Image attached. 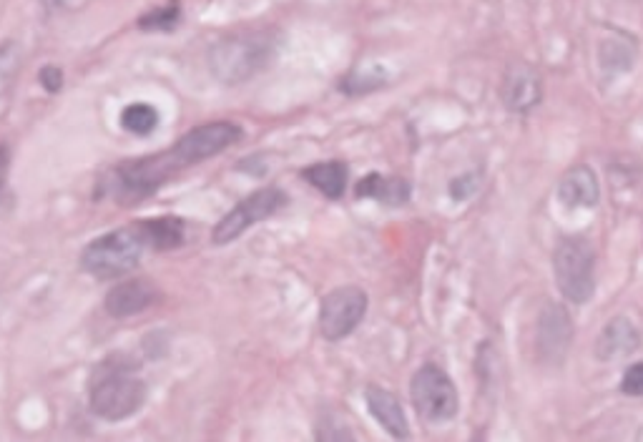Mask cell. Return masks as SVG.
<instances>
[{
	"instance_id": "obj_1",
	"label": "cell",
	"mask_w": 643,
	"mask_h": 442,
	"mask_svg": "<svg viewBox=\"0 0 643 442\" xmlns=\"http://www.w3.org/2000/svg\"><path fill=\"white\" fill-rule=\"evenodd\" d=\"M91 410L101 420L119 422L141 410L146 385L139 375V362L126 355H111L98 362L91 375Z\"/></svg>"
},
{
	"instance_id": "obj_2",
	"label": "cell",
	"mask_w": 643,
	"mask_h": 442,
	"mask_svg": "<svg viewBox=\"0 0 643 442\" xmlns=\"http://www.w3.org/2000/svg\"><path fill=\"white\" fill-rule=\"evenodd\" d=\"M272 31H242L219 38L209 51V71L224 86H239L262 73L277 53Z\"/></svg>"
},
{
	"instance_id": "obj_3",
	"label": "cell",
	"mask_w": 643,
	"mask_h": 442,
	"mask_svg": "<svg viewBox=\"0 0 643 442\" xmlns=\"http://www.w3.org/2000/svg\"><path fill=\"white\" fill-rule=\"evenodd\" d=\"M144 247L146 244L136 227L114 229V232L93 239L83 249L81 267L96 279H119L136 269Z\"/></svg>"
},
{
	"instance_id": "obj_4",
	"label": "cell",
	"mask_w": 643,
	"mask_h": 442,
	"mask_svg": "<svg viewBox=\"0 0 643 442\" xmlns=\"http://www.w3.org/2000/svg\"><path fill=\"white\" fill-rule=\"evenodd\" d=\"M553 274L563 299L586 304L596 294V252L583 237H568L553 252Z\"/></svg>"
},
{
	"instance_id": "obj_5",
	"label": "cell",
	"mask_w": 643,
	"mask_h": 442,
	"mask_svg": "<svg viewBox=\"0 0 643 442\" xmlns=\"http://www.w3.org/2000/svg\"><path fill=\"white\" fill-rule=\"evenodd\" d=\"M410 397L417 415L425 422H433V425L453 420L460 410L458 387L453 385L448 372L440 370L433 362L422 365L420 370L412 375Z\"/></svg>"
},
{
	"instance_id": "obj_6",
	"label": "cell",
	"mask_w": 643,
	"mask_h": 442,
	"mask_svg": "<svg viewBox=\"0 0 643 442\" xmlns=\"http://www.w3.org/2000/svg\"><path fill=\"white\" fill-rule=\"evenodd\" d=\"M242 139V129L232 121H214V124H204L191 129L189 134L181 136L171 149H166V159L174 166L179 174L181 169L199 164V161L211 159V156L222 154L229 146H234Z\"/></svg>"
},
{
	"instance_id": "obj_7",
	"label": "cell",
	"mask_w": 643,
	"mask_h": 442,
	"mask_svg": "<svg viewBox=\"0 0 643 442\" xmlns=\"http://www.w3.org/2000/svg\"><path fill=\"white\" fill-rule=\"evenodd\" d=\"M284 206H287V194H284L279 186H264V189L254 191L247 199L239 201V204L219 221L217 227H214L211 239H214V244L234 242V239L242 237L247 229H252L259 221L274 216L279 209H284Z\"/></svg>"
},
{
	"instance_id": "obj_8",
	"label": "cell",
	"mask_w": 643,
	"mask_h": 442,
	"mask_svg": "<svg viewBox=\"0 0 643 442\" xmlns=\"http://www.w3.org/2000/svg\"><path fill=\"white\" fill-rule=\"evenodd\" d=\"M367 312V294L360 287H337L325 294L319 307V329L330 342L350 337Z\"/></svg>"
},
{
	"instance_id": "obj_9",
	"label": "cell",
	"mask_w": 643,
	"mask_h": 442,
	"mask_svg": "<svg viewBox=\"0 0 643 442\" xmlns=\"http://www.w3.org/2000/svg\"><path fill=\"white\" fill-rule=\"evenodd\" d=\"M573 335H576V329H573L568 309L563 304L548 302L538 314V324H535V347H538L541 362L561 365L571 350Z\"/></svg>"
},
{
	"instance_id": "obj_10",
	"label": "cell",
	"mask_w": 643,
	"mask_h": 442,
	"mask_svg": "<svg viewBox=\"0 0 643 442\" xmlns=\"http://www.w3.org/2000/svg\"><path fill=\"white\" fill-rule=\"evenodd\" d=\"M543 98L541 73L530 63L513 61L505 68L503 83H500V101L510 114H530Z\"/></svg>"
},
{
	"instance_id": "obj_11",
	"label": "cell",
	"mask_w": 643,
	"mask_h": 442,
	"mask_svg": "<svg viewBox=\"0 0 643 442\" xmlns=\"http://www.w3.org/2000/svg\"><path fill=\"white\" fill-rule=\"evenodd\" d=\"M558 201L566 209H593L601 201V184L591 166L576 164L558 181Z\"/></svg>"
},
{
	"instance_id": "obj_12",
	"label": "cell",
	"mask_w": 643,
	"mask_h": 442,
	"mask_svg": "<svg viewBox=\"0 0 643 442\" xmlns=\"http://www.w3.org/2000/svg\"><path fill=\"white\" fill-rule=\"evenodd\" d=\"M638 345H641V332L636 329V324L628 317H613L601 329L593 355H596L598 362L626 360L638 350Z\"/></svg>"
},
{
	"instance_id": "obj_13",
	"label": "cell",
	"mask_w": 643,
	"mask_h": 442,
	"mask_svg": "<svg viewBox=\"0 0 643 442\" xmlns=\"http://www.w3.org/2000/svg\"><path fill=\"white\" fill-rule=\"evenodd\" d=\"M159 299V289L149 279H126L106 294V312L116 319L134 317Z\"/></svg>"
},
{
	"instance_id": "obj_14",
	"label": "cell",
	"mask_w": 643,
	"mask_h": 442,
	"mask_svg": "<svg viewBox=\"0 0 643 442\" xmlns=\"http://www.w3.org/2000/svg\"><path fill=\"white\" fill-rule=\"evenodd\" d=\"M365 402L370 415L380 422V427L387 435L397 437V440H407V437H410V425H407L405 410H402L400 400H397L392 392L372 385L365 390Z\"/></svg>"
},
{
	"instance_id": "obj_15",
	"label": "cell",
	"mask_w": 643,
	"mask_h": 442,
	"mask_svg": "<svg viewBox=\"0 0 643 442\" xmlns=\"http://www.w3.org/2000/svg\"><path fill=\"white\" fill-rule=\"evenodd\" d=\"M410 194V181L402 179V176L367 174L355 186L357 199H375L385 206H405L410 201Z\"/></svg>"
},
{
	"instance_id": "obj_16",
	"label": "cell",
	"mask_w": 643,
	"mask_h": 442,
	"mask_svg": "<svg viewBox=\"0 0 643 442\" xmlns=\"http://www.w3.org/2000/svg\"><path fill=\"white\" fill-rule=\"evenodd\" d=\"M141 239L149 247L159 249V252H169L184 244L186 239V224L179 216H156V219H144L136 224Z\"/></svg>"
},
{
	"instance_id": "obj_17",
	"label": "cell",
	"mask_w": 643,
	"mask_h": 442,
	"mask_svg": "<svg viewBox=\"0 0 643 442\" xmlns=\"http://www.w3.org/2000/svg\"><path fill=\"white\" fill-rule=\"evenodd\" d=\"M302 179L317 191H322L327 199H342V194L347 191L350 171L342 161H319V164L302 169Z\"/></svg>"
},
{
	"instance_id": "obj_18",
	"label": "cell",
	"mask_w": 643,
	"mask_h": 442,
	"mask_svg": "<svg viewBox=\"0 0 643 442\" xmlns=\"http://www.w3.org/2000/svg\"><path fill=\"white\" fill-rule=\"evenodd\" d=\"M598 58H601V66L606 71H628L636 63V38L626 36V33H616L613 38H606L601 43Z\"/></svg>"
},
{
	"instance_id": "obj_19",
	"label": "cell",
	"mask_w": 643,
	"mask_h": 442,
	"mask_svg": "<svg viewBox=\"0 0 643 442\" xmlns=\"http://www.w3.org/2000/svg\"><path fill=\"white\" fill-rule=\"evenodd\" d=\"M387 83H390V73L377 63H367V66H357L355 71L342 78L340 91L347 96H365V93L380 91Z\"/></svg>"
},
{
	"instance_id": "obj_20",
	"label": "cell",
	"mask_w": 643,
	"mask_h": 442,
	"mask_svg": "<svg viewBox=\"0 0 643 442\" xmlns=\"http://www.w3.org/2000/svg\"><path fill=\"white\" fill-rule=\"evenodd\" d=\"M121 126L134 136H149L159 126V114L149 103H131L121 111Z\"/></svg>"
},
{
	"instance_id": "obj_21",
	"label": "cell",
	"mask_w": 643,
	"mask_h": 442,
	"mask_svg": "<svg viewBox=\"0 0 643 442\" xmlns=\"http://www.w3.org/2000/svg\"><path fill=\"white\" fill-rule=\"evenodd\" d=\"M21 63H23V53L16 41L0 43V96L13 86L18 71H21Z\"/></svg>"
},
{
	"instance_id": "obj_22",
	"label": "cell",
	"mask_w": 643,
	"mask_h": 442,
	"mask_svg": "<svg viewBox=\"0 0 643 442\" xmlns=\"http://www.w3.org/2000/svg\"><path fill=\"white\" fill-rule=\"evenodd\" d=\"M179 23H181V6H179V3H169V6L156 8V11L146 13V16L139 18V28H141V31H149V33L174 31V28L179 26Z\"/></svg>"
},
{
	"instance_id": "obj_23",
	"label": "cell",
	"mask_w": 643,
	"mask_h": 442,
	"mask_svg": "<svg viewBox=\"0 0 643 442\" xmlns=\"http://www.w3.org/2000/svg\"><path fill=\"white\" fill-rule=\"evenodd\" d=\"M478 189H480V174H478V171H475V174H473V171H468V174H463V176H458V179L450 181V186H448L450 196H453L455 201L470 199L473 194H478Z\"/></svg>"
},
{
	"instance_id": "obj_24",
	"label": "cell",
	"mask_w": 643,
	"mask_h": 442,
	"mask_svg": "<svg viewBox=\"0 0 643 442\" xmlns=\"http://www.w3.org/2000/svg\"><path fill=\"white\" fill-rule=\"evenodd\" d=\"M621 392L628 397H643V362H636L623 372Z\"/></svg>"
},
{
	"instance_id": "obj_25",
	"label": "cell",
	"mask_w": 643,
	"mask_h": 442,
	"mask_svg": "<svg viewBox=\"0 0 643 442\" xmlns=\"http://www.w3.org/2000/svg\"><path fill=\"white\" fill-rule=\"evenodd\" d=\"M38 81L48 93H56L63 88V71L58 66H43L38 73Z\"/></svg>"
},
{
	"instance_id": "obj_26",
	"label": "cell",
	"mask_w": 643,
	"mask_h": 442,
	"mask_svg": "<svg viewBox=\"0 0 643 442\" xmlns=\"http://www.w3.org/2000/svg\"><path fill=\"white\" fill-rule=\"evenodd\" d=\"M8 169H11V151H8V146H0V189L6 186Z\"/></svg>"
},
{
	"instance_id": "obj_27",
	"label": "cell",
	"mask_w": 643,
	"mask_h": 442,
	"mask_svg": "<svg viewBox=\"0 0 643 442\" xmlns=\"http://www.w3.org/2000/svg\"><path fill=\"white\" fill-rule=\"evenodd\" d=\"M73 0H46V6L51 8H63V6H71Z\"/></svg>"
}]
</instances>
